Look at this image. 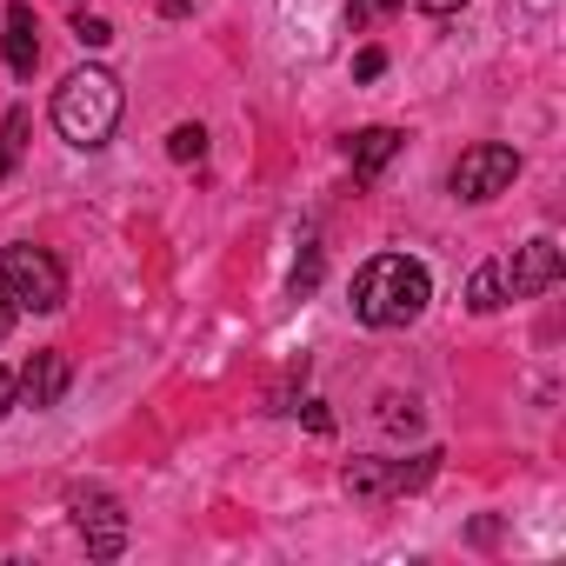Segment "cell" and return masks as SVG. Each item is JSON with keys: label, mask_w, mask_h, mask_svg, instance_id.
Returning a JSON list of instances; mask_svg holds the SVG:
<instances>
[{"label": "cell", "mask_w": 566, "mask_h": 566, "mask_svg": "<svg viewBox=\"0 0 566 566\" xmlns=\"http://www.w3.org/2000/svg\"><path fill=\"white\" fill-rule=\"evenodd\" d=\"M427 301H433V280L407 253H380L354 273V321L367 327H407L427 314Z\"/></svg>", "instance_id": "6da1fadb"}, {"label": "cell", "mask_w": 566, "mask_h": 566, "mask_svg": "<svg viewBox=\"0 0 566 566\" xmlns=\"http://www.w3.org/2000/svg\"><path fill=\"white\" fill-rule=\"evenodd\" d=\"M120 81L107 74V67H74L61 87H54V127H61V140H74V147H107L114 140V127H120Z\"/></svg>", "instance_id": "7a4b0ae2"}, {"label": "cell", "mask_w": 566, "mask_h": 566, "mask_svg": "<svg viewBox=\"0 0 566 566\" xmlns=\"http://www.w3.org/2000/svg\"><path fill=\"white\" fill-rule=\"evenodd\" d=\"M0 287H8L14 314H61L67 307V273L48 247H8L0 253Z\"/></svg>", "instance_id": "3957f363"}, {"label": "cell", "mask_w": 566, "mask_h": 566, "mask_svg": "<svg viewBox=\"0 0 566 566\" xmlns=\"http://www.w3.org/2000/svg\"><path fill=\"white\" fill-rule=\"evenodd\" d=\"M67 506H74V526H81V539H87L94 559H120V553H127V506H120L114 493H101V486H74Z\"/></svg>", "instance_id": "277c9868"}, {"label": "cell", "mask_w": 566, "mask_h": 566, "mask_svg": "<svg viewBox=\"0 0 566 566\" xmlns=\"http://www.w3.org/2000/svg\"><path fill=\"white\" fill-rule=\"evenodd\" d=\"M520 180V154L506 147V140H480V147H467L460 160H453V193L460 200H493V193H506Z\"/></svg>", "instance_id": "5b68a950"}, {"label": "cell", "mask_w": 566, "mask_h": 566, "mask_svg": "<svg viewBox=\"0 0 566 566\" xmlns=\"http://www.w3.org/2000/svg\"><path fill=\"white\" fill-rule=\"evenodd\" d=\"M559 266H566L559 240H553V233H533L513 260H500V273H506V301H533V294H546L553 280H559Z\"/></svg>", "instance_id": "8992f818"}, {"label": "cell", "mask_w": 566, "mask_h": 566, "mask_svg": "<svg viewBox=\"0 0 566 566\" xmlns=\"http://www.w3.org/2000/svg\"><path fill=\"white\" fill-rule=\"evenodd\" d=\"M67 380H74L67 354H61V347H48V354H34V360L14 374V400H21V407H34V413H48V407H61Z\"/></svg>", "instance_id": "52a82bcc"}, {"label": "cell", "mask_w": 566, "mask_h": 566, "mask_svg": "<svg viewBox=\"0 0 566 566\" xmlns=\"http://www.w3.org/2000/svg\"><path fill=\"white\" fill-rule=\"evenodd\" d=\"M0 54H8V67H14L21 81H34V67H41V21H34L28 0H8V21H0Z\"/></svg>", "instance_id": "ba28073f"}, {"label": "cell", "mask_w": 566, "mask_h": 566, "mask_svg": "<svg viewBox=\"0 0 566 566\" xmlns=\"http://www.w3.org/2000/svg\"><path fill=\"white\" fill-rule=\"evenodd\" d=\"M394 154H400V134H394V127H360V134L347 140V160H354V174H360V180H374Z\"/></svg>", "instance_id": "9c48e42d"}, {"label": "cell", "mask_w": 566, "mask_h": 566, "mask_svg": "<svg viewBox=\"0 0 566 566\" xmlns=\"http://www.w3.org/2000/svg\"><path fill=\"white\" fill-rule=\"evenodd\" d=\"M340 486H347L354 500H394V493H400V473H394V460H347Z\"/></svg>", "instance_id": "30bf717a"}, {"label": "cell", "mask_w": 566, "mask_h": 566, "mask_svg": "<svg viewBox=\"0 0 566 566\" xmlns=\"http://www.w3.org/2000/svg\"><path fill=\"white\" fill-rule=\"evenodd\" d=\"M467 307H473V314H500V307H506V273H500V260L473 266V280H467Z\"/></svg>", "instance_id": "8fae6325"}, {"label": "cell", "mask_w": 566, "mask_h": 566, "mask_svg": "<svg viewBox=\"0 0 566 566\" xmlns=\"http://www.w3.org/2000/svg\"><path fill=\"white\" fill-rule=\"evenodd\" d=\"M21 147H28V107H14L8 120H0V180L21 167Z\"/></svg>", "instance_id": "7c38bea8"}, {"label": "cell", "mask_w": 566, "mask_h": 566, "mask_svg": "<svg viewBox=\"0 0 566 566\" xmlns=\"http://www.w3.org/2000/svg\"><path fill=\"white\" fill-rule=\"evenodd\" d=\"M394 473H400V493H420V486L440 473V453L427 447V453H413V460H394Z\"/></svg>", "instance_id": "4fadbf2b"}, {"label": "cell", "mask_w": 566, "mask_h": 566, "mask_svg": "<svg viewBox=\"0 0 566 566\" xmlns=\"http://www.w3.org/2000/svg\"><path fill=\"white\" fill-rule=\"evenodd\" d=\"M167 154H174V160H200V154H207V127H200V120L174 127V134H167Z\"/></svg>", "instance_id": "5bb4252c"}, {"label": "cell", "mask_w": 566, "mask_h": 566, "mask_svg": "<svg viewBox=\"0 0 566 566\" xmlns=\"http://www.w3.org/2000/svg\"><path fill=\"white\" fill-rule=\"evenodd\" d=\"M74 41H81V48H107V41H114V28H107L101 14H87V8H81V14H74Z\"/></svg>", "instance_id": "9a60e30c"}, {"label": "cell", "mask_w": 566, "mask_h": 566, "mask_svg": "<svg viewBox=\"0 0 566 566\" xmlns=\"http://www.w3.org/2000/svg\"><path fill=\"white\" fill-rule=\"evenodd\" d=\"M394 8H400V0H347V21H354V28H374V21H387Z\"/></svg>", "instance_id": "2e32d148"}, {"label": "cell", "mask_w": 566, "mask_h": 566, "mask_svg": "<svg viewBox=\"0 0 566 566\" xmlns=\"http://www.w3.org/2000/svg\"><path fill=\"white\" fill-rule=\"evenodd\" d=\"M380 420H387L394 433H400V427H407V433L420 427V413H413V400H400V394H394V400H380Z\"/></svg>", "instance_id": "e0dca14e"}, {"label": "cell", "mask_w": 566, "mask_h": 566, "mask_svg": "<svg viewBox=\"0 0 566 566\" xmlns=\"http://www.w3.org/2000/svg\"><path fill=\"white\" fill-rule=\"evenodd\" d=\"M314 287H321V247H307L294 266V294H314Z\"/></svg>", "instance_id": "ac0fdd59"}, {"label": "cell", "mask_w": 566, "mask_h": 566, "mask_svg": "<svg viewBox=\"0 0 566 566\" xmlns=\"http://www.w3.org/2000/svg\"><path fill=\"white\" fill-rule=\"evenodd\" d=\"M380 74H387V54L380 48H360L354 54V81H380Z\"/></svg>", "instance_id": "d6986e66"}, {"label": "cell", "mask_w": 566, "mask_h": 566, "mask_svg": "<svg viewBox=\"0 0 566 566\" xmlns=\"http://www.w3.org/2000/svg\"><path fill=\"white\" fill-rule=\"evenodd\" d=\"M307 427H314V433H334V413H327L321 400H307Z\"/></svg>", "instance_id": "ffe728a7"}, {"label": "cell", "mask_w": 566, "mask_h": 566, "mask_svg": "<svg viewBox=\"0 0 566 566\" xmlns=\"http://www.w3.org/2000/svg\"><path fill=\"white\" fill-rule=\"evenodd\" d=\"M413 8H420V14H460L467 0H413Z\"/></svg>", "instance_id": "44dd1931"}, {"label": "cell", "mask_w": 566, "mask_h": 566, "mask_svg": "<svg viewBox=\"0 0 566 566\" xmlns=\"http://www.w3.org/2000/svg\"><path fill=\"white\" fill-rule=\"evenodd\" d=\"M8 327H14V301H8V287H0V340H8Z\"/></svg>", "instance_id": "7402d4cb"}, {"label": "cell", "mask_w": 566, "mask_h": 566, "mask_svg": "<svg viewBox=\"0 0 566 566\" xmlns=\"http://www.w3.org/2000/svg\"><path fill=\"white\" fill-rule=\"evenodd\" d=\"M8 407H14V374L0 367V413H8Z\"/></svg>", "instance_id": "603a6c76"}]
</instances>
